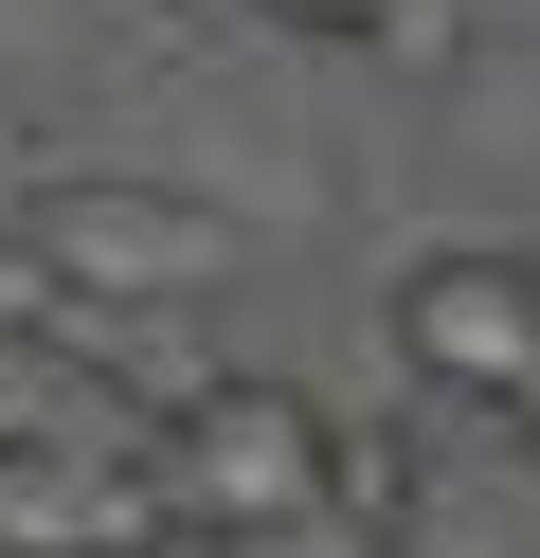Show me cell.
<instances>
[{
  "label": "cell",
  "instance_id": "obj_6",
  "mask_svg": "<svg viewBox=\"0 0 540 558\" xmlns=\"http://www.w3.org/2000/svg\"><path fill=\"white\" fill-rule=\"evenodd\" d=\"M504 450H540V361H523V378H504Z\"/></svg>",
  "mask_w": 540,
  "mask_h": 558
},
{
  "label": "cell",
  "instance_id": "obj_1",
  "mask_svg": "<svg viewBox=\"0 0 540 558\" xmlns=\"http://www.w3.org/2000/svg\"><path fill=\"white\" fill-rule=\"evenodd\" d=\"M19 270L72 306H216L252 270V217H216L163 162H36L19 181Z\"/></svg>",
  "mask_w": 540,
  "mask_h": 558
},
{
  "label": "cell",
  "instance_id": "obj_2",
  "mask_svg": "<svg viewBox=\"0 0 540 558\" xmlns=\"http://www.w3.org/2000/svg\"><path fill=\"white\" fill-rule=\"evenodd\" d=\"M324 450H343V414L307 397V378H180L163 414H144V469H163V522L199 558H235V541H271V522H307L324 505Z\"/></svg>",
  "mask_w": 540,
  "mask_h": 558
},
{
  "label": "cell",
  "instance_id": "obj_7",
  "mask_svg": "<svg viewBox=\"0 0 540 558\" xmlns=\"http://www.w3.org/2000/svg\"><path fill=\"white\" fill-rule=\"evenodd\" d=\"M144 19H180V0H144Z\"/></svg>",
  "mask_w": 540,
  "mask_h": 558
},
{
  "label": "cell",
  "instance_id": "obj_3",
  "mask_svg": "<svg viewBox=\"0 0 540 558\" xmlns=\"http://www.w3.org/2000/svg\"><path fill=\"white\" fill-rule=\"evenodd\" d=\"M379 361L415 378V414H504V378L540 361V253H504V234H432V253H396Z\"/></svg>",
  "mask_w": 540,
  "mask_h": 558
},
{
  "label": "cell",
  "instance_id": "obj_5",
  "mask_svg": "<svg viewBox=\"0 0 540 558\" xmlns=\"http://www.w3.org/2000/svg\"><path fill=\"white\" fill-rule=\"evenodd\" d=\"M252 19H271V37H343V54H451V0H252Z\"/></svg>",
  "mask_w": 540,
  "mask_h": 558
},
{
  "label": "cell",
  "instance_id": "obj_4",
  "mask_svg": "<svg viewBox=\"0 0 540 558\" xmlns=\"http://www.w3.org/2000/svg\"><path fill=\"white\" fill-rule=\"evenodd\" d=\"M0 558H180L144 414H36V433H0Z\"/></svg>",
  "mask_w": 540,
  "mask_h": 558
}]
</instances>
